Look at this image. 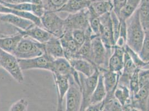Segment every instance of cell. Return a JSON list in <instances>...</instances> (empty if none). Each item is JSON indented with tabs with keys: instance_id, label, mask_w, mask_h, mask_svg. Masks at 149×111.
Returning <instances> with one entry per match:
<instances>
[{
	"instance_id": "b9f144b4",
	"label": "cell",
	"mask_w": 149,
	"mask_h": 111,
	"mask_svg": "<svg viewBox=\"0 0 149 111\" xmlns=\"http://www.w3.org/2000/svg\"><path fill=\"white\" fill-rule=\"evenodd\" d=\"M123 111H131V107H127L124 108Z\"/></svg>"
},
{
	"instance_id": "8fae6325",
	"label": "cell",
	"mask_w": 149,
	"mask_h": 111,
	"mask_svg": "<svg viewBox=\"0 0 149 111\" xmlns=\"http://www.w3.org/2000/svg\"><path fill=\"white\" fill-rule=\"evenodd\" d=\"M57 92V105L56 111H63V102L70 88L68 77L52 74Z\"/></svg>"
},
{
	"instance_id": "6da1fadb",
	"label": "cell",
	"mask_w": 149,
	"mask_h": 111,
	"mask_svg": "<svg viewBox=\"0 0 149 111\" xmlns=\"http://www.w3.org/2000/svg\"><path fill=\"white\" fill-rule=\"evenodd\" d=\"M126 45L139 53L145 37V31L141 24L138 8L126 21Z\"/></svg>"
},
{
	"instance_id": "4316f807",
	"label": "cell",
	"mask_w": 149,
	"mask_h": 111,
	"mask_svg": "<svg viewBox=\"0 0 149 111\" xmlns=\"http://www.w3.org/2000/svg\"><path fill=\"white\" fill-rule=\"evenodd\" d=\"M88 10V21L89 26L93 32V35L99 36L101 28V21L99 16H98L93 12V9L89 6Z\"/></svg>"
},
{
	"instance_id": "7bdbcfd3",
	"label": "cell",
	"mask_w": 149,
	"mask_h": 111,
	"mask_svg": "<svg viewBox=\"0 0 149 111\" xmlns=\"http://www.w3.org/2000/svg\"><path fill=\"white\" fill-rule=\"evenodd\" d=\"M101 111H110L106 107H104V108H102V110H101Z\"/></svg>"
},
{
	"instance_id": "9c48e42d",
	"label": "cell",
	"mask_w": 149,
	"mask_h": 111,
	"mask_svg": "<svg viewBox=\"0 0 149 111\" xmlns=\"http://www.w3.org/2000/svg\"><path fill=\"white\" fill-rule=\"evenodd\" d=\"M70 88L66 95L65 111H80L82 102L81 88L75 82L73 77H68Z\"/></svg>"
},
{
	"instance_id": "52a82bcc",
	"label": "cell",
	"mask_w": 149,
	"mask_h": 111,
	"mask_svg": "<svg viewBox=\"0 0 149 111\" xmlns=\"http://www.w3.org/2000/svg\"><path fill=\"white\" fill-rule=\"evenodd\" d=\"M110 13H106L100 17L101 25L99 37L107 49L113 51L115 46V41L113 36Z\"/></svg>"
},
{
	"instance_id": "4dcf8cb0",
	"label": "cell",
	"mask_w": 149,
	"mask_h": 111,
	"mask_svg": "<svg viewBox=\"0 0 149 111\" xmlns=\"http://www.w3.org/2000/svg\"><path fill=\"white\" fill-rule=\"evenodd\" d=\"M139 71L140 69L136 68L131 77L129 81V89L131 97L136 94L140 89L139 86Z\"/></svg>"
},
{
	"instance_id": "74e56055",
	"label": "cell",
	"mask_w": 149,
	"mask_h": 111,
	"mask_svg": "<svg viewBox=\"0 0 149 111\" xmlns=\"http://www.w3.org/2000/svg\"><path fill=\"white\" fill-rule=\"evenodd\" d=\"M104 107V102L89 105L84 111H101Z\"/></svg>"
},
{
	"instance_id": "ac0fdd59",
	"label": "cell",
	"mask_w": 149,
	"mask_h": 111,
	"mask_svg": "<svg viewBox=\"0 0 149 111\" xmlns=\"http://www.w3.org/2000/svg\"><path fill=\"white\" fill-rule=\"evenodd\" d=\"M44 44L45 53L54 59L64 57L63 49L59 38L53 36Z\"/></svg>"
},
{
	"instance_id": "1f68e13d",
	"label": "cell",
	"mask_w": 149,
	"mask_h": 111,
	"mask_svg": "<svg viewBox=\"0 0 149 111\" xmlns=\"http://www.w3.org/2000/svg\"><path fill=\"white\" fill-rule=\"evenodd\" d=\"M110 14H111L113 36H114V39H115V44H116V42L118 40L119 36V32H120V20L118 18V15L113 11V10L112 11Z\"/></svg>"
},
{
	"instance_id": "836d02e7",
	"label": "cell",
	"mask_w": 149,
	"mask_h": 111,
	"mask_svg": "<svg viewBox=\"0 0 149 111\" xmlns=\"http://www.w3.org/2000/svg\"><path fill=\"white\" fill-rule=\"evenodd\" d=\"M29 102L25 99H19L11 106L9 111H27Z\"/></svg>"
},
{
	"instance_id": "ab89813d",
	"label": "cell",
	"mask_w": 149,
	"mask_h": 111,
	"mask_svg": "<svg viewBox=\"0 0 149 111\" xmlns=\"http://www.w3.org/2000/svg\"><path fill=\"white\" fill-rule=\"evenodd\" d=\"M146 111H149V96L148 97V99L147 100L146 102Z\"/></svg>"
},
{
	"instance_id": "f546056e",
	"label": "cell",
	"mask_w": 149,
	"mask_h": 111,
	"mask_svg": "<svg viewBox=\"0 0 149 111\" xmlns=\"http://www.w3.org/2000/svg\"><path fill=\"white\" fill-rule=\"evenodd\" d=\"M138 54L143 61L149 62V31H145L141 49Z\"/></svg>"
},
{
	"instance_id": "5bb4252c",
	"label": "cell",
	"mask_w": 149,
	"mask_h": 111,
	"mask_svg": "<svg viewBox=\"0 0 149 111\" xmlns=\"http://www.w3.org/2000/svg\"><path fill=\"white\" fill-rule=\"evenodd\" d=\"M125 48L115 46L108 62V69L121 74L124 67Z\"/></svg>"
},
{
	"instance_id": "7c38bea8",
	"label": "cell",
	"mask_w": 149,
	"mask_h": 111,
	"mask_svg": "<svg viewBox=\"0 0 149 111\" xmlns=\"http://www.w3.org/2000/svg\"><path fill=\"white\" fill-rule=\"evenodd\" d=\"M99 71L102 74L107 93L105 100L110 99L114 97V92L118 85L120 74L110 71L108 69H101Z\"/></svg>"
},
{
	"instance_id": "8992f818",
	"label": "cell",
	"mask_w": 149,
	"mask_h": 111,
	"mask_svg": "<svg viewBox=\"0 0 149 111\" xmlns=\"http://www.w3.org/2000/svg\"><path fill=\"white\" fill-rule=\"evenodd\" d=\"M64 21L65 32L76 30L86 31L90 28L88 8L76 13L68 14Z\"/></svg>"
},
{
	"instance_id": "cb8c5ba5",
	"label": "cell",
	"mask_w": 149,
	"mask_h": 111,
	"mask_svg": "<svg viewBox=\"0 0 149 111\" xmlns=\"http://www.w3.org/2000/svg\"><path fill=\"white\" fill-rule=\"evenodd\" d=\"M141 0H127L123 8L119 13L118 18L126 21L138 8Z\"/></svg>"
},
{
	"instance_id": "7a4b0ae2",
	"label": "cell",
	"mask_w": 149,
	"mask_h": 111,
	"mask_svg": "<svg viewBox=\"0 0 149 111\" xmlns=\"http://www.w3.org/2000/svg\"><path fill=\"white\" fill-rule=\"evenodd\" d=\"M45 44L27 36H23L13 55L18 59H30L44 55Z\"/></svg>"
},
{
	"instance_id": "e575fe53",
	"label": "cell",
	"mask_w": 149,
	"mask_h": 111,
	"mask_svg": "<svg viewBox=\"0 0 149 111\" xmlns=\"http://www.w3.org/2000/svg\"><path fill=\"white\" fill-rule=\"evenodd\" d=\"M5 6L8 7L13 9L19 10L21 11H26L31 12L32 11V5L31 3H19V4H7L5 3H0Z\"/></svg>"
},
{
	"instance_id": "f1b7e54d",
	"label": "cell",
	"mask_w": 149,
	"mask_h": 111,
	"mask_svg": "<svg viewBox=\"0 0 149 111\" xmlns=\"http://www.w3.org/2000/svg\"><path fill=\"white\" fill-rule=\"evenodd\" d=\"M19 29L0 19V37H7L19 34Z\"/></svg>"
},
{
	"instance_id": "2e32d148",
	"label": "cell",
	"mask_w": 149,
	"mask_h": 111,
	"mask_svg": "<svg viewBox=\"0 0 149 111\" xmlns=\"http://www.w3.org/2000/svg\"><path fill=\"white\" fill-rule=\"evenodd\" d=\"M19 33L23 36L30 37L38 42L42 44L46 43L53 37L49 32L36 25L26 31H22L19 29Z\"/></svg>"
},
{
	"instance_id": "8d00e7d4",
	"label": "cell",
	"mask_w": 149,
	"mask_h": 111,
	"mask_svg": "<svg viewBox=\"0 0 149 111\" xmlns=\"http://www.w3.org/2000/svg\"><path fill=\"white\" fill-rule=\"evenodd\" d=\"M32 5V11L31 13L36 16L38 18H41L45 12V10L44 8L43 5Z\"/></svg>"
},
{
	"instance_id": "3957f363",
	"label": "cell",
	"mask_w": 149,
	"mask_h": 111,
	"mask_svg": "<svg viewBox=\"0 0 149 111\" xmlns=\"http://www.w3.org/2000/svg\"><path fill=\"white\" fill-rule=\"evenodd\" d=\"M92 62L99 69H108V62L113 51L108 50L99 36L92 35Z\"/></svg>"
},
{
	"instance_id": "d6986e66",
	"label": "cell",
	"mask_w": 149,
	"mask_h": 111,
	"mask_svg": "<svg viewBox=\"0 0 149 111\" xmlns=\"http://www.w3.org/2000/svg\"><path fill=\"white\" fill-rule=\"evenodd\" d=\"M91 3L88 0H68L58 12L74 14L88 8Z\"/></svg>"
},
{
	"instance_id": "484cf974",
	"label": "cell",
	"mask_w": 149,
	"mask_h": 111,
	"mask_svg": "<svg viewBox=\"0 0 149 111\" xmlns=\"http://www.w3.org/2000/svg\"><path fill=\"white\" fill-rule=\"evenodd\" d=\"M90 7L98 16L110 13L113 10L112 1H104L91 3Z\"/></svg>"
},
{
	"instance_id": "60d3db41",
	"label": "cell",
	"mask_w": 149,
	"mask_h": 111,
	"mask_svg": "<svg viewBox=\"0 0 149 111\" xmlns=\"http://www.w3.org/2000/svg\"><path fill=\"white\" fill-rule=\"evenodd\" d=\"M91 3L100 2V1H112V0H88Z\"/></svg>"
},
{
	"instance_id": "f35d334b",
	"label": "cell",
	"mask_w": 149,
	"mask_h": 111,
	"mask_svg": "<svg viewBox=\"0 0 149 111\" xmlns=\"http://www.w3.org/2000/svg\"><path fill=\"white\" fill-rule=\"evenodd\" d=\"M31 0H0V3L7 4H19L23 3H31Z\"/></svg>"
},
{
	"instance_id": "44dd1931",
	"label": "cell",
	"mask_w": 149,
	"mask_h": 111,
	"mask_svg": "<svg viewBox=\"0 0 149 111\" xmlns=\"http://www.w3.org/2000/svg\"><path fill=\"white\" fill-rule=\"evenodd\" d=\"M0 13L13 14L16 16H19L20 17L27 19L31 21L32 22H33L35 25L42 28L40 19L34 15H33L32 13L16 10L11 8H10L6 6L2 3H0Z\"/></svg>"
},
{
	"instance_id": "d4e9b609",
	"label": "cell",
	"mask_w": 149,
	"mask_h": 111,
	"mask_svg": "<svg viewBox=\"0 0 149 111\" xmlns=\"http://www.w3.org/2000/svg\"><path fill=\"white\" fill-rule=\"evenodd\" d=\"M138 10L140 20L144 31H149V0H141Z\"/></svg>"
},
{
	"instance_id": "4fadbf2b",
	"label": "cell",
	"mask_w": 149,
	"mask_h": 111,
	"mask_svg": "<svg viewBox=\"0 0 149 111\" xmlns=\"http://www.w3.org/2000/svg\"><path fill=\"white\" fill-rule=\"evenodd\" d=\"M63 49L64 57L68 61L76 58L79 46L74 41L72 31H65L62 37L59 38Z\"/></svg>"
},
{
	"instance_id": "ba28073f",
	"label": "cell",
	"mask_w": 149,
	"mask_h": 111,
	"mask_svg": "<svg viewBox=\"0 0 149 111\" xmlns=\"http://www.w3.org/2000/svg\"><path fill=\"white\" fill-rule=\"evenodd\" d=\"M55 59L45 53L44 55L30 59H18L21 69L27 71L32 69H45L51 71Z\"/></svg>"
},
{
	"instance_id": "7402d4cb",
	"label": "cell",
	"mask_w": 149,
	"mask_h": 111,
	"mask_svg": "<svg viewBox=\"0 0 149 111\" xmlns=\"http://www.w3.org/2000/svg\"><path fill=\"white\" fill-rule=\"evenodd\" d=\"M114 97L122 105L123 108L130 107L131 94L129 87L118 83L114 92Z\"/></svg>"
},
{
	"instance_id": "9a60e30c",
	"label": "cell",
	"mask_w": 149,
	"mask_h": 111,
	"mask_svg": "<svg viewBox=\"0 0 149 111\" xmlns=\"http://www.w3.org/2000/svg\"><path fill=\"white\" fill-rule=\"evenodd\" d=\"M0 19L22 31L27 30L35 26V24L30 20L20 17L13 14L0 13Z\"/></svg>"
},
{
	"instance_id": "ffe728a7",
	"label": "cell",
	"mask_w": 149,
	"mask_h": 111,
	"mask_svg": "<svg viewBox=\"0 0 149 111\" xmlns=\"http://www.w3.org/2000/svg\"><path fill=\"white\" fill-rule=\"evenodd\" d=\"M22 37L23 36L20 33L7 37H0V49L13 55Z\"/></svg>"
},
{
	"instance_id": "f6af8a7d",
	"label": "cell",
	"mask_w": 149,
	"mask_h": 111,
	"mask_svg": "<svg viewBox=\"0 0 149 111\" xmlns=\"http://www.w3.org/2000/svg\"></svg>"
},
{
	"instance_id": "e0dca14e",
	"label": "cell",
	"mask_w": 149,
	"mask_h": 111,
	"mask_svg": "<svg viewBox=\"0 0 149 111\" xmlns=\"http://www.w3.org/2000/svg\"><path fill=\"white\" fill-rule=\"evenodd\" d=\"M69 62L76 71L86 77L92 76L97 69L92 63L81 58H76L71 60Z\"/></svg>"
},
{
	"instance_id": "d590c367",
	"label": "cell",
	"mask_w": 149,
	"mask_h": 111,
	"mask_svg": "<svg viewBox=\"0 0 149 111\" xmlns=\"http://www.w3.org/2000/svg\"><path fill=\"white\" fill-rule=\"evenodd\" d=\"M127 0H112V5L113 7V11L118 16L121 10L123 8Z\"/></svg>"
},
{
	"instance_id": "d6a6232c",
	"label": "cell",
	"mask_w": 149,
	"mask_h": 111,
	"mask_svg": "<svg viewBox=\"0 0 149 111\" xmlns=\"http://www.w3.org/2000/svg\"><path fill=\"white\" fill-rule=\"evenodd\" d=\"M72 35L74 41L79 47L84 44L87 38V35L86 32L81 30H76L72 31Z\"/></svg>"
},
{
	"instance_id": "ee69618b",
	"label": "cell",
	"mask_w": 149,
	"mask_h": 111,
	"mask_svg": "<svg viewBox=\"0 0 149 111\" xmlns=\"http://www.w3.org/2000/svg\"><path fill=\"white\" fill-rule=\"evenodd\" d=\"M131 111H141L140 110H139L136 108H131Z\"/></svg>"
},
{
	"instance_id": "30bf717a",
	"label": "cell",
	"mask_w": 149,
	"mask_h": 111,
	"mask_svg": "<svg viewBox=\"0 0 149 111\" xmlns=\"http://www.w3.org/2000/svg\"><path fill=\"white\" fill-rule=\"evenodd\" d=\"M52 74L70 77L72 76L77 85L81 87L79 73L76 71L71 66L70 62L65 57L55 59L52 62L51 71Z\"/></svg>"
},
{
	"instance_id": "277c9868",
	"label": "cell",
	"mask_w": 149,
	"mask_h": 111,
	"mask_svg": "<svg viewBox=\"0 0 149 111\" xmlns=\"http://www.w3.org/2000/svg\"><path fill=\"white\" fill-rule=\"evenodd\" d=\"M42 28L53 36L60 38L65 32V21L55 12L45 11L40 18Z\"/></svg>"
},
{
	"instance_id": "5b68a950",
	"label": "cell",
	"mask_w": 149,
	"mask_h": 111,
	"mask_svg": "<svg viewBox=\"0 0 149 111\" xmlns=\"http://www.w3.org/2000/svg\"><path fill=\"white\" fill-rule=\"evenodd\" d=\"M0 67L3 68L19 83L24 82L22 70L19 66L18 58L14 55L0 49Z\"/></svg>"
},
{
	"instance_id": "83f0119b",
	"label": "cell",
	"mask_w": 149,
	"mask_h": 111,
	"mask_svg": "<svg viewBox=\"0 0 149 111\" xmlns=\"http://www.w3.org/2000/svg\"><path fill=\"white\" fill-rule=\"evenodd\" d=\"M68 0H42V5L46 11L58 12L65 5Z\"/></svg>"
},
{
	"instance_id": "603a6c76",
	"label": "cell",
	"mask_w": 149,
	"mask_h": 111,
	"mask_svg": "<svg viewBox=\"0 0 149 111\" xmlns=\"http://www.w3.org/2000/svg\"><path fill=\"white\" fill-rule=\"evenodd\" d=\"M106 91L104 85L103 76L100 71L99 76L97 85L95 87L90 99V105L99 103L105 99L106 97Z\"/></svg>"
}]
</instances>
